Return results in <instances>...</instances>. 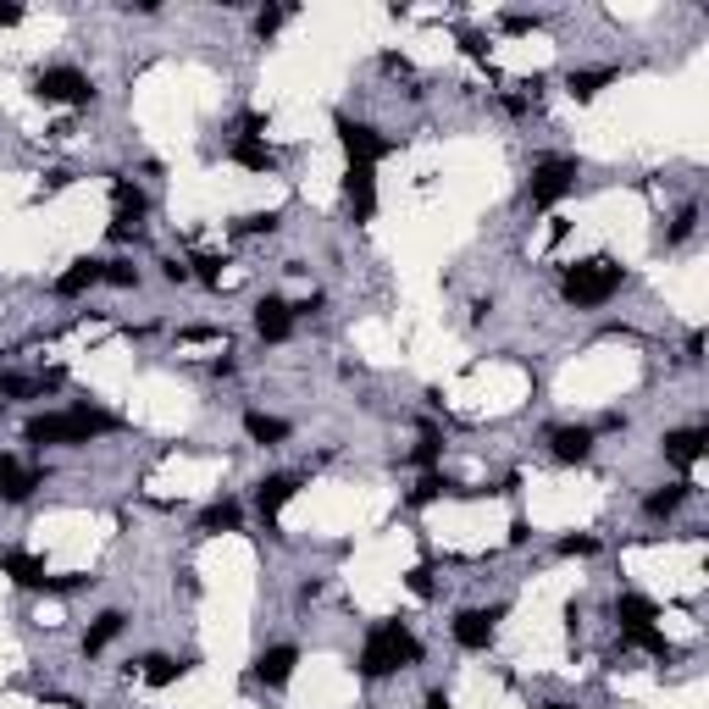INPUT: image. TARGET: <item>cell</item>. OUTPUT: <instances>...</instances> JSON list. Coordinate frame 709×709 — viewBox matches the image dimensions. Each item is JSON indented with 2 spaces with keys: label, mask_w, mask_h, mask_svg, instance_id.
I'll list each match as a JSON object with an SVG mask.
<instances>
[{
  "label": "cell",
  "mask_w": 709,
  "mask_h": 709,
  "mask_svg": "<svg viewBox=\"0 0 709 709\" xmlns=\"http://www.w3.org/2000/svg\"><path fill=\"white\" fill-rule=\"evenodd\" d=\"M117 433V416H106V410L95 405H73V410H50V416H34L28 421V444H89V438H106Z\"/></svg>",
  "instance_id": "cell-1"
},
{
  "label": "cell",
  "mask_w": 709,
  "mask_h": 709,
  "mask_svg": "<svg viewBox=\"0 0 709 709\" xmlns=\"http://www.w3.org/2000/svg\"><path fill=\"white\" fill-rule=\"evenodd\" d=\"M421 660V643L410 637L405 621H377L372 632H366V649H361V676H394L405 671V665Z\"/></svg>",
  "instance_id": "cell-2"
},
{
  "label": "cell",
  "mask_w": 709,
  "mask_h": 709,
  "mask_svg": "<svg viewBox=\"0 0 709 709\" xmlns=\"http://www.w3.org/2000/svg\"><path fill=\"white\" fill-rule=\"evenodd\" d=\"M621 283H626V272L610 261V255H593V261H577V266H565V277H560V294L577 311H593V305H604V300H615L621 294Z\"/></svg>",
  "instance_id": "cell-3"
},
{
  "label": "cell",
  "mask_w": 709,
  "mask_h": 709,
  "mask_svg": "<svg viewBox=\"0 0 709 709\" xmlns=\"http://www.w3.org/2000/svg\"><path fill=\"white\" fill-rule=\"evenodd\" d=\"M34 95L45 100V106H89V100H95V84H89L78 67H39Z\"/></svg>",
  "instance_id": "cell-4"
},
{
  "label": "cell",
  "mask_w": 709,
  "mask_h": 709,
  "mask_svg": "<svg viewBox=\"0 0 709 709\" xmlns=\"http://www.w3.org/2000/svg\"><path fill=\"white\" fill-rule=\"evenodd\" d=\"M333 133H338V145H344V156H349V167H377V161L388 156V139L383 133L372 128V122H355V117H344V111H338L333 117Z\"/></svg>",
  "instance_id": "cell-5"
},
{
  "label": "cell",
  "mask_w": 709,
  "mask_h": 709,
  "mask_svg": "<svg viewBox=\"0 0 709 709\" xmlns=\"http://www.w3.org/2000/svg\"><path fill=\"white\" fill-rule=\"evenodd\" d=\"M577 189V161L571 156H543L538 167H532V183H527V194H532V205L538 211H549V205H560L565 194Z\"/></svg>",
  "instance_id": "cell-6"
},
{
  "label": "cell",
  "mask_w": 709,
  "mask_h": 709,
  "mask_svg": "<svg viewBox=\"0 0 709 709\" xmlns=\"http://www.w3.org/2000/svg\"><path fill=\"white\" fill-rule=\"evenodd\" d=\"M0 577H12L17 588H39V593H73L84 582V577H50L45 560H34L23 549H0Z\"/></svg>",
  "instance_id": "cell-7"
},
{
  "label": "cell",
  "mask_w": 709,
  "mask_h": 709,
  "mask_svg": "<svg viewBox=\"0 0 709 709\" xmlns=\"http://www.w3.org/2000/svg\"><path fill=\"white\" fill-rule=\"evenodd\" d=\"M111 205H117V217H111V239H133V233L145 228V194L133 189V183H117V189H111Z\"/></svg>",
  "instance_id": "cell-8"
},
{
  "label": "cell",
  "mask_w": 709,
  "mask_h": 709,
  "mask_svg": "<svg viewBox=\"0 0 709 709\" xmlns=\"http://www.w3.org/2000/svg\"><path fill=\"white\" fill-rule=\"evenodd\" d=\"M493 632H499V610H460L455 615V643L471 654H482L493 643Z\"/></svg>",
  "instance_id": "cell-9"
},
{
  "label": "cell",
  "mask_w": 709,
  "mask_h": 709,
  "mask_svg": "<svg viewBox=\"0 0 709 709\" xmlns=\"http://www.w3.org/2000/svg\"><path fill=\"white\" fill-rule=\"evenodd\" d=\"M344 200H349V211H355V222H372L377 217V172L372 167H349Z\"/></svg>",
  "instance_id": "cell-10"
},
{
  "label": "cell",
  "mask_w": 709,
  "mask_h": 709,
  "mask_svg": "<svg viewBox=\"0 0 709 709\" xmlns=\"http://www.w3.org/2000/svg\"><path fill=\"white\" fill-rule=\"evenodd\" d=\"M34 488H39V471L34 466H23L17 455H0V499H6V505L34 499Z\"/></svg>",
  "instance_id": "cell-11"
},
{
  "label": "cell",
  "mask_w": 709,
  "mask_h": 709,
  "mask_svg": "<svg viewBox=\"0 0 709 709\" xmlns=\"http://www.w3.org/2000/svg\"><path fill=\"white\" fill-rule=\"evenodd\" d=\"M255 327H261L266 344H283V338L294 333V305L277 300V294H266V300L255 305Z\"/></svg>",
  "instance_id": "cell-12"
},
{
  "label": "cell",
  "mask_w": 709,
  "mask_h": 709,
  "mask_svg": "<svg viewBox=\"0 0 709 709\" xmlns=\"http://www.w3.org/2000/svg\"><path fill=\"white\" fill-rule=\"evenodd\" d=\"M554 460H565V466H582V460L593 455V427H554Z\"/></svg>",
  "instance_id": "cell-13"
},
{
  "label": "cell",
  "mask_w": 709,
  "mask_h": 709,
  "mask_svg": "<svg viewBox=\"0 0 709 709\" xmlns=\"http://www.w3.org/2000/svg\"><path fill=\"white\" fill-rule=\"evenodd\" d=\"M665 460H671V466H698V460H704V427H676V433H665Z\"/></svg>",
  "instance_id": "cell-14"
},
{
  "label": "cell",
  "mask_w": 709,
  "mask_h": 709,
  "mask_svg": "<svg viewBox=\"0 0 709 709\" xmlns=\"http://www.w3.org/2000/svg\"><path fill=\"white\" fill-rule=\"evenodd\" d=\"M294 665H300V649H289V643H277V649H266L261 660H255V676H261L266 687H283L294 676Z\"/></svg>",
  "instance_id": "cell-15"
},
{
  "label": "cell",
  "mask_w": 709,
  "mask_h": 709,
  "mask_svg": "<svg viewBox=\"0 0 709 709\" xmlns=\"http://www.w3.org/2000/svg\"><path fill=\"white\" fill-rule=\"evenodd\" d=\"M294 493H300V477H289V471H277V477H266L261 488H255V505H261V516L272 521L277 510H283V505L294 499Z\"/></svg>",
  "instance_id": "cell-16"
},
{
  "label": "cell",
  "mask_w": 709,
  "mask_h": 709,
  "mask_svg": "<svg viewBox=\"0 0 709 709\" xmlns=\"http://www.w3.org/2000/svg\"><path fill=\"white\" fill-rule=\"evenodd\" d=\"M67 377L61 372H39V377H0V399H39V394H50V388H61Z\"/></svg>",
  "instance_id": "cell-17"
},
{
  "label": "cell",
  "mask_w": 709,
  "mask_h": 709,
  "mask_svg": "<svg viewBox=\"0 0 709 709\" xmlns=\"http://www.w3.org/2000/svg\"><path fill=\"white\" fill-rule=\"evenodd\" d=\"M95 283H100V261H89V255H84V261H73L67 272L56 277V294H61V300H73V294L95 289Z\"/></svg>",
  "instance_id": "cell-18"
},
{
  "label": "cell",
  "mask_w": 709,
  "mask_h": 709,
  "mask_svg": "<svg viewBox=\"0 0 709 709\" xmlns=\"http://www.w3.org/2000/svg\"><path fill=\"white\" fill-rule=\"evenodd\" d=\"M687 493H693V482H665V488H654L649 499H643V510H649L654 521H665V516H676V510L687 505Z\"/></svg>",
  "instance_id": "cell-19"
},
{
  "label": "cell",
  "mask_w": 709,
  "mask_h": 709,
  "mask_svg": "<svg viewBox=\"0 0 709 709\" xmlns=\"http://www.w3.org/2000/svg\"><path fill=\"white\" fill-rule=\"evenodd\" d=\"M654 599H643V593H621V599H615V621L626 626V632H637V626H654Z\"/></svg>",
  "instance_id": "cell-20"
},
{
  "label": "cell",
  "mask_w": 709,
  "mask_h": 709,
  "mask_svg": "<svg viewBox=\"0 0 709 709\" xmlns=\"http://www.w3.org/2000/svg\"><path fill=\"white\" fill-rule=\"evenodd\" d=\"M244 433H250L255 444H283V438H289V421L266 416V410H250V416H244Z\"/></svg>",
  "instance_id": "cell-21"
},
{
  "label": "cell",
  "mask_w": 709,
  "mask_h": 709,
  "mask_svg": "<svg viewBox=\"0 0 709 709\" xmlns=\"http://www.w3.org/2000/svg\"><path fill=\"white\" fill-rule=\"evenodd\" d=\"M233 161H239V167H250V172H272V145H266V139H244V133H239Z\"/></svg>",
  "instance_id": "cell-22"
},
{
  "label": "cell",
  "mask_w": 709,
  "mask_h": 709,
  "mask_svg": "<svg viewBox=\"0 0 709 709\" xmlns=\"http://www.w3.org/2000/svg\"><path fill=\"white\" fill-rule=\"evenodd\" d=\"M117 637H122V615H117V610H106V615H100V621L84 632V654H100L106 643H117Z\"/></svg>",
  "instance_id": "cell-23"
},
{
  "label": "cell",
  "mask_w": 709,
  "mask_h": 709,
  "mask_svg": "<svg viewBox=\"0 0 709 709\" xmlns=\"http://www.w3.org/2000/svg\"><path fill=\"white\" fill-rule=\"evenodd\" d=\"M610 78H615L610 67H588V73H571V78H565V89H571V100H593L604 84H610Z\"/></svg>",
  "instance_id": "cell-24"
},
{
  "label": "cell",
  "mask_w": 709,
  "mask_h": 709,
  "mask_svg": "<svg viewBox=\"0 0 709 709\" xmlns=\"http://www.w3.org/2000/svg\"><path fill=\"white\" fill-rule=\"evenodd\" d=\"M183 671H189V665L172 660V654H150V660H145V682H150V687H172Z\"/></svg>",
  "instance_id": "cell-25"
},
{
  "label": "cell",
  "mask_w": 709,
  "mask_h": 709,
  "mask_svg": "<svg viewBox=\"0 0 709 709\" xmlns=\"http://www.w3.org/2000/svg\"><path fill=\"white\" fill-rule=\"evenodd\" d=\"M239 527V505H233V499H222V505H211L200 516V532H233Z\"/></svg>",
  "instance_id": "cell-26"
},
{
  "label": "cell",
  "mask_w": 709,
  "mask_h": 709,
  "mask_svg": "<svg viewBox=\"0 0 709 709\" xmlns=\"http://www.w3.org/2000/svg\"><path fill=\"white\" fill-rule=\"evenodd\" d=\"M100 283H111V289H139V266L133 261H100Z\"/></svg>",
  "instance_id": "cell-27"
},
{
  "label": "cell",
  "mask_w": 709,
  "mask_h": 709,
  "mask_svg": "<svg viewBox=\"0 0 709 709\" xmlns=\"http://www.w3.org/2000/svg\"><path fill=\"white\" fill-rule=\"evenodd\" d=\"M444 493H455V482H444V477H421L416 493H410V505H433V499H444Z\"/></svg>",
  "instance_id": "cell-28"
},
{
  "label": "cell",
  "mask_w": 709,
  "mask_h": 709,
  "mask_svg": "<svg viewBox=\"0 0 709 709\" xmlns=\"http://www.w3.org/2000/svg\"><path fill=\"white\" fill-rule=\"evenodd\" d=\"M283 17H289V6H266V12L255 17V34H261V39H272L277 28H283Z\"/></svg>",
  "instance_id": "cell-29"
},
{
  "label": "cell",
  "mask_w": 709,
  "mask_h": 709,
  "mask_svg": "<svg viewBox=\"0 0 709 709\" xmlns=\"http://www.w3.org/2000/svg\"><path fill=\"white\" fill-rule=\"evenodd\" d=\"M410 593H416V599H427V593H433V571H427V565H416V571H410Z\"/></svg>",
  "instance_id": "cell-30"
},
{
  "label": "cell",
  "mask_w": 709,
  "mask_h": 709,
  "mask_svg": "<svg viewBox=\"0 0 709 709\" xmlns=\"http://www.w3.org/2000/svg\"><path fill=\"white\" fill-rule=\"evenodd\" d=\"M272 228H277L272 211H266V217H244V222H239V233H272Z\"/></svg>",
  "instance_id": "cell-31"
},
{
  "label": "cell",
  "mask_w": 709,
  "mask_h": 709,
  "mask_svg": "<svg viewBox=\"0 0 709 709\" xmlns=\"http://www.w3.org/2000/svg\"><path fill=\"white\" fill-rule=\"evenodd\" d=\"M505 28H510V34H532V28H538V17H527V12H510V17H505Z\"/></svg>",
  "instance_id": "cell-32"
},
{
  "label": "cell",
  "mask_w": 709,
  "mask_h": 709,
  "mask_svg": "<svg viewBox=\"0 0 709 709\" xmlns=\"http://www.w3.org/2000/svg\"><path fill=\"white\" fill-rule=\"evenodd\" d=\"M593 549H599V538H565L560 543V554H593Z\"/></svg>",
  "instance_id": "cell-33"
},
{
  "label": "cell",
  "mask_w": 709,
  "mask_h": 709,
  "mask_svg": "<svg viewBox=\"0 0 709 709\" xmlns=\"http://www.w3.org/2000/svg\"><path fill=\"white\" fill-rule=\"evenodd\" d=\"M410 460H416V466H433V460H438V438H421V449Z\"/></svg>",
  "instance_id": "cell-34"
},
{
  "label": "cell",
  "mask_w": 709,
  "mask_h": 709,
  "mask_svg": "<svg viewBox=\"0 0 709 709\" xmlns=\"http://www.w3.org/2000/svg\"><path fill=\"white\" fill-rule=\"evenodd\" d=\"M194 266H200V277H205V283H217V277H222V272H217V266H222L217 255H200V261H194Z\"/></svg>",
  "instance_id": "cell-35"
},
{
  "label": "cell",
  "mask_w": 709,
  "mask_h": 709,
  "mask_svg": "<svg viewBox=\"0 0 709 709\" xmlns=\"http://www.w3.org/2000/svg\"><path fill=\"white\" fill-rule=\"evenodd\" d=\"M460 45H466V56H488V39L482 34H460Z\"/></svg>",
  "instance_id": "cell-36"
},
{
  "label": "cell",
  "mask_w": 709,
  "mask_h": 709,
  "mask_svg": "<svg viewBox=\"0 0 709 709\" xmlns=\"http://www.w3.org/2000/svg\"><path fill=\"white\" fill-rule=\"evenodd\" d=\"M23 23V6H0V28H17Z\"/></svg>",
  "instance_id": "cell-37"
},
{
  "label": "cell",
  "mask_w": 709,
  "mask_h": 709,
  "mask_svg": "<svg viewBox=\"0 0 709 709\" xmlns=\"http://www.w3.org/2000/svg\"><path fill=\"white\" fill-rule=\"evenodd\" d=\"M427 709H449V693H433V698H427Z\"/></svg>",
  "instance_id": "cell-38"
},
{
  "label": "cell",
  "mask_w": 709,
  "mask_h": 709,
  "mask_svg": "<svg viewBox=\"0 0 709 709\" xmlns=\"http://www.w3.org/2000/svg\"><path fill=\"white\" fill-rule=\"evenodd\" d=\"M543 709H577V704H543Z\"/></svg>",
  "instance_id": "cell-39"
}]
</instances>
